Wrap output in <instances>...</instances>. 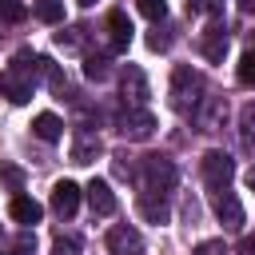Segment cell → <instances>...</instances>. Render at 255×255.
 Segmentation results:
<instances>
[{
  "label": "cell",
  "mask_w": 255,
  "mask_h": 255,
  "mask_svg": "<svg viewBox=\"0 0 255 255\" xmlns=\"http://www.w3.org/2000/svg\"><path fill=\"white\" fill-rule=\"evenodd\" d=\"M199 171H203V183H207L211 191H223V187L231 183V175H235V163H231L227 151H207V155L199 159Z\"/></svg>",
  "instance_id": "3"
},
{
  "label": "cell",
  "mask_w": 255,
  "mask_h": 255,
  "mask_svg": "<svg viewBox=\"0 0 255 255\" xmlns=\"http://www.w3.org/2000/svg\"><path fill=\"white\" fill-rule=\"evenodd\" d=\"M243 139H247V143L255 139V104L243 108Z\"/></svg>",
  "instance_id": "23"
},
{
  "label": "cell",
  "mask_w": 255,
  "mask_h": 255,
  "mask_svg": "<svg viewBox=\"0 0 255 255\" xmlns=\"http://www.w3.org/2000/svg\"><path fill=\"white\" fill-rule=\"evenodd\" d=\"M80 187L72 183V179H60V183H52V211L56 215H64V219H72L76 215V207H80Z\"/></svg>",
  "instance_id": "6"
},
{
  "label": "cell",
  "mask_w": 255,
  "mask_h": 255,
  "mask_svg": "<svg viewBox=\"0 0 255 255\" xmlns=\"http://www.w3.org/2000/svg\"><path fill=\"white\" fill-rule=\"evenodd\" d=\"M8 215H12L16 223H40V219H44V207H40L32 195H12Z\"/></svg>",
  "instance_id": "14"
},
{
  "label": "cell",
  "mask_w": 255,
  "mask_h": 255,
  "mask_svg": "<svg viewBox=\"0 0 255 255\" xmlns=\"http://www.w3.org/2000/svg\"><path fill=\"white\" fill-rule=\"evenodd\" d=\"M219 4H223V0H187V8H195V12H211V16L219 12Z\"/></svg>",
  "instance_id": "27"
},
{
  "label": "cell",
  "mask_w": 255,
  "mask_h": 255,
  "mask_svg": "<svg viewBox=\"0 0 255 255\" xmlns=\"http://www.w3.org/2000/svg\"><path fill=\"white\" fill-rule=\"evenodd\" d=\"M139 247H143V243H139V231H131V227H124V223L108 231V251H112V255H139Z\"/></svg>",
  "instance_id": "10"
},
{
  "label": "cell",
  "mask_w": 255,
  "mask_h": 255,
  "mask_svg": "<svg viewBox=\"0 0 255 255\" xmlns=\"http://www.w3.org/2000/svg\"><path fill=\"white\" fill-rule=\"evenodd\" d=\"M195 92H203V80H199V72H191L187 64H179L175 72H171V108L175 112H195V104H199V96Z\"/></svg>",
  "instance_id": "2"
},
{
  "label": "cell",
  "mask_w": 255,
  "mask_h": 255,
  "mask_svg": "<svg viewBox=\"0 0 255 255\" xmlns=\"http://www.w3.org/2000/svg\"><path fill=\"white\" fill-rule=\"evenodd\" d=\"M36 16L44 24H60L64 20V0H36Z\"/></svg>",
  "instance_id": "17"
},
{
  "label": "cell",
  "mask_w": 255,
  "mask_h": 255,
  "mask_svg": "<svg viewBox=\"0 0 255 255\" xmlns=\"http://www.w3.org/2000/svg\"><path fill=\"white\" fill-rule=\"evenodd\" d=\"M247 187H251V191H255V167H251V171H247Z\"/></svg>",
  "instance_id": "31"
},
{
  "label": "cell",
  "mask_w": 255,
  "mask_h": 255,
  "mask_svg": "<svg viewBox=\"0 0 255 255\" xmlns=\"http://www.w3.org/2000/svg\"><path fill=\"white\" fill-rule=\"evenodd\" d=\"M84 32H88V28H68V32H56V44H60V48H80V44H84Z\"/></svg>",
  "instance_id": "22"
},
{
  "label": "cell",
  "mask_w": 255,
  "mask_h": 255,
  "mask_svg": "<svg viewBox=\"0 0 255 255\" xmlns=\"http://www.w3.org/2000/svg\"><path fill=\"white\" fill-rule=\"evenodd\" d=\"M120 84H124V96H128L135 108L147 100V76H143L135 64H128V68H124V80H120Z\"/></svg>",
  "instance_id": "13"
},
{
  "label": "cell",
  "mask_w": 255,
  "mask_h": 255,
  "mask_svg": "<svg viewBox=\"0 0 255 255\" xmlns=\"http://www.w3.org/2000/svg\"><path fill=\"white\" fill-rule=\"evenodd\" d=\"M239 8L243 12H255V0H239Z\"/></svg>",
  "instance_id": "30"
},
{
  "label": "cell",
  "mask_w": 255,
  "mask_h": 255,
  "mask_svg": "<svg viewBox=\"0 0 255 255\" xmlns=\"http://www.w3.org/2000/svg\"><path fill=\"white\" fill-rule=\"evenodd\" d=\"M239 255H255V231H247V235L239 239Z\"/></svg>",
  "instance_id": "28"
},
{
  "label": "cell",
  "mask_w": 255,
  "mask_h": 255,
  "mask_svg": "<svg viewBox=\"0 0 255 255\" xmlns=\"http://www.w3.org/2000/svg\"><path fill=\"white\" fill-rule=\"evenodd\" d=\"M32 131H36L44 143H56V139L64 135V124H60V116H52V112H40V116L32 120Z\"/></svg>",
  "instance_id": "15"
},
{
  "label": "cell",
  "mask_w": 255,
  "mask_h": 255,
  "mask_svg": "<svg viewBox=\"0 0 255 255\" xmlns=\"http://www.w3.org/2000/svg\"><path fill=\"white\" fill-rule=\"evenodd\" d=\"M235 80H239L243 88H255V48L239 56V68H235Z\"/></svg>",
  "instance_id": "18"
},
{
  "label": "cell",
  "mask_w": 255,
  "mask_h": 255,
  "mask_svg": "<svg viewBox=\"0 0 255 255\" xmlns=\"http://www.w3.org/2000/svg\"><path fill=\"white\" fill-rule=\"evenodd\" d=\"M28 16V8L20 4V0H0V20H8V24H20Z\"/></svg>",
  "instance_id": "19"
},
{
  "label": "cell",
  "mask_w": 255,
  "mask_h": 255,
  "mask_svg": "<svg viewBox=\"0 0 255 255\" xmlns=\"http://www.w3.org/2000/svg\"><path fill=\"white\" fill-rule=\"evenodd\" d=\"M135 8H139L147 20H155V24L167 16V0H135Z\"/></svg>",
  "instance_id": "20"
},
{
  "label": "cell",
  "mask_w": 255,
  "mask_h": 255,
  "mask_svg": "<svg viewBox=\"0 0 255 255\" xmlns=\"http://www.w3.org/2000/svg\"><path fill=\"white\" fill-rule=\"evenodd\" d=\"M36 68H40V56L32 60V52H16V60L0 72V92L12 104H28L32 88H36Z\"/></svg>",
  "instance_id": "1"
},
{
  "label": "cell",
  "mask_w": 255,
  "mask_h": 255,
  "mask_svg": "<svg viewBox=\"0 0 255 255\" xmlns=\"http://www.w3.org/2000/svg\"><path fill=\"white\" fill-rule=\"evenodd\" d=\"M143 187L171 191L175 187V163L167 155H143Z\"/></svg>",
  "instance_id": "4"
},
{
  "label": "cell",
  "mask_w": 255,
  "mask_h": 255,
  "mask_svg": "<svg viewBox=\"0 0 255 255\" xmlns=\"http://www.w3.org/2000/svg\"><path fill=\"white\" fill-rule=\"evenodd\" d=\"M135 207H139V215H143L147 223H167V191H151V187H143L139 199H135Z\"/></svg>",
  "instance_id": "8"
},
{
  "label": "cell",
  "mask_w": 255,
  "mask_h": 255,
  "mask_svg": "<svg viewBox=\"0 0 255 255\" xmlns=\"http://www.w3.org/2000/svg\"><path fill=\"white\" fill-rule=\"evenodd\" d=\"M199 52H203L211 64H219V60H223V52H227V32H223V24H211V28L203 32Z\"/></svg>",
  "instance_id": "12"
},
{
  "label": "cell",
  "mask_w": 255,
  "mask_h": 255,
  "mask_svg": "<svg viewBox=\"0 0 255 255\" xmlns=\"http://www.w3.org/2000/svg\"><path fill=\"white\" fill-rule=\"evenodd\" d=\"M96 155H100V139L80 131V135H76V143H72V163H92Z\"/></svg>",
  "instance_id": "16"
},
{
  "label": "cell",
  "mask_w": 255,
  "mask_h": 255,
  "mask_svg": "<svg viewBox=\"0 0 255 255\" xmlns=\"http://www.w3.org/2000/svg\"><path fill=\"white\" fill-rule=\"evenodd\" d=\"M52 255H80V243H76V239H56Z\"/></svg>",
  "instance_id": "25"
},
{
  "label": "cell",
  "mask_w": 255,
  "mask_h": 255,
  "mask_svg": "<svg viewBox=\"0 0 255 255\" xmlns=\"http://www.w3.org/2000/svg\"><path fill=\"white\" fill-rule=\"evenodd\" d=\"M108 36H112V52H128V44H131V20H128V12H112L108 16Z\"/></svg>",
  "instance_id": "11"
},
{
  "label": "cell",
  "mask_w": 255,
  "mask_h": 255,
  "mask_svg": "<svg viewBox=\"0 0 255 255\" xmlns=\"http://www.w3.org/2000/svg\"><path fill=\"white\" fill-rule=\"evenodd\" d=\"M76 4H80V8H92V4H96V0H76Z\"/></svg>",
  "instance_id": "32"
},
{
  "label": "cell",
  "mask_w": 255,
  "mask_h": 255,
  "mask_svg": "<svg viewBox=\"0 0 255 255\" xmlns=\"http://www.w3.org/2000/svg\"><path fill=\"white\" fill-rule=\"evenodd\" d=\"M84 195H88V203H92L96 215H116V207H120V199H116V191H112L108 179H92L84 187Z\"/></svg>",
  "instance_id": "7"
},
{
  "label": "cell",
  "mask_w": 255,
  "mask_h": 255,
  "mask_svg": "<svg viewBox=\"0 0 255 255\" xmlns=\"http://www.w3.org/2000/svg\"><path fill=\"white\" fill-rule=\"evenodd\" d=\"M0 175H4V179H8L12 187H20V183H24V175H20V167H12V163H0Z\"/></svg>",
  "instance_id": "26"
},
{
  "label": "cell",
  "mask_w": 255,
  "mask_h": 255,
  "mask_svg": "<svg viewBox=\"0 0 255 255\" xmlns=\"http://www.w3.org/2000/svg\"><path fill=\"white\" fill-rule=\"evenodd\" d=\"M211 207H215V215H219V223H223V227H239V223H243V203H239L227 187H223V191H215Z\"/></svg>",
  "instance_id": "9"
},
{
  "label": "cell",
  "mask_w": 255,
  "mask_h": 255,
  "mask_svg": "<svg viewBox=\"0 0 255 255\" xmlns=\"http://www.w3.org/2000/svg\"><path fill=\"white\" fill-rule=\"evenodd\" d=\"M12 255H36V235H20L12 243Z\"/></svg>",
  "instance_id": "24"
},
{
  "label": "cell",
  "mask_w": 255,
  "mask_h": 255,
  "mask_svg": "<svg viewBox=\"0 0 255 255\" xmlns=\"http://www.w3.org/2000/svg\"><path fill=\"white\" fill-rule=\"evenodd\" d=\"M151 131H155V116L147 108H131V112L120 116V135L124 139H147Z\"/></svg>",
  "instance_id": "5"
},
{
  "label": "cell",
  "mask_w": 255,
  "mask_h": 255,
  "mask_svg": "<svg viewBox=\"0 0 255 255\" xmlns=\"http://www.w3.org/2000/svg\"><path fill=\"white\" fill-rule=\"evenodd\" d=\"M84 76L88 80H108V60L104 56H88L84 60Z\"/></svg>",
  "instance_id": "21"
},
{
  "label": "cell",
  "mask_w": 255,
  "mask_h": 255,
  "mask_svg": "<svg viewBox=\"0 0 255 255\" xmlns=\"http://www.w3.org/2000/svg\"><path fill=\"white\" fill-rule=\"evenodd\" d=\"M147 48H151V52H163V48H167V36L151 32V36H147Z\"/></svg>",
  "instance_id": "29"
}]
</instances>
